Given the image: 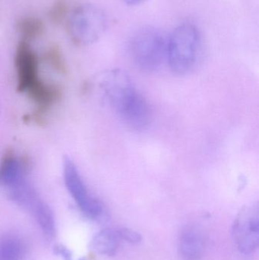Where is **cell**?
Listing matches in <instances>:
<instances>
[{
  "instance_id": "obj_1",
  "label": "cell",
  "mask_w": 259,
  "mask_h": 260,
  "mask_svg": "<svg viewBox=\"0 0 259 260\" xmlns=\"http://www.w3.org/2000/svg\"><path fill=\"white\" fill-rule=\"evenodd\" d=\"M98 86L108 105L126 126L135 130H143L149 126V105L124 71L105 72L99 78Z\"/></svg>"
},
{
  "instance_id": "obj_2",
  "label": "cell",
  "mask_w": 259,
  "mask_h": 260,
  "mask_svg": "<svg viewBox=\"0 0 259 260\" xmlns=\"http://www.w3.org/2000/svg\"><path fill=\"white\" fill-rule=\"evenodd\" d=\"M200 32L195 24H179L167 38V59L170 70L185 76L196 67L201 51Z\"/></svg>"
},
{
  "instance_id": "obj_3",
  "label": "cell",
  "mask_w": 259,
  "mask_h": 260,
  "mask_svg": "<svg viewBox=\"0 0 259 260\" xmlns=\"http://www.w3.org/2000/svg\"><path fill=\"white\" fill-rule=\"evenodd\" d=\"M129 48L132 60L140 70L155 71L167 56V38L159 29L144 26L135 32Z\"/></svg>"
},
{
  "instance_id": "obj_4",
  "label": "cell",
  "mask_w": 259,
  "mask_h": 260,
  "mask_svg": "<svg viewBox=\"0 0 259 260\" xmlns=\"http://www.w3.org/2000/svg\"><path fill=\"white\" fill-rule=\"evenodd\" d=\"M63 178L68 193L85 216L94 221L106 219L104 205L93 196L77 166L68 157L64 160Z\"/></svg>"
},
{
  "instance_id": "obj_5",
  "label": "cell",
  "mask_w": 259,
  "mask_h": 260,
  "mask_svg": "<svg viewBox=\"0 0 259 260\" xmlns=\"http://www.w3.org/2000/svg\"><path fill=\"white\" fill-rule=\"evenodd\" d=\"M15 64L20 90L31 94L40 103L50 102L53 98L51 91L40 79L38 57L27 41H22L18 44Z\"/></svg>"
},
{
  "instance_id": "obj_6",
  "label": "cell",
  "mask_w": 259,
  "mask_h": 260,
  "mask_svg": "<svg viewBox=\"0 0 259 260\" xmlns=\"http://www.w3.org/2000/svg\"><path fill=\"white\" fill-rule=\"evenodd\" d=\"M106 16L100 8L85 5L78 8L71 17L69 31L73 41L79 44L97 41L106 30Z\"/></svg>"
},
{
  "instance_id": "obj_7",
  "label": "cell",
  "mask_w": 259,
  "mask_h": 260,
  "mask_svg": "<svg viewBox=\"0 0 259 260\" xmlns=\"http://www.w3.org/2000/svg\"><path fill=\"white\" fill-rule=\"evenodd\" d=\"M232 237L240 253H255L259 245L258 203L248 205L240 210L233 224Z\"/></svg>"
},
{
  "instance_id": "obj_8",
  "label": "cell",
  "mask_w": 259,
  "mask_h": 260,
  "mask_svg": "<svg viewBox=\"0 0 259 260\" xmlns=\"http://www.w3.org/2000/svg\"><path fill=\"white\" fill-rule=\"evenodd\" d=\"M179 254L182 260H200L205 250V239L202 231L190 226L181 232L178 243Z\"/></svg>"
},
{
  "instance_id": "obj_9",
  "label": "cell",
  "mask_w": 259,
  "mask_h": 260,
  "mask_svg": "<svg viewBox=\"0 0 259 260\" xmlns=\"http://www.w3.org/2000/svg\"><path fill=\"white\" fill-rule=\"evenodd\" d=\"M120 242L117 229H102L93 237L89 249L97 254L112 256L117 253Z\"/></svg>"
},
{
  "instance_id": "obj_10",
  "label": "cell",
  "mask_w": 259,
  "mask_h": 260,
  "mask_svg": "<svg viewBox=\"0 0 259 260\" xmlns=\"http://www.w3.org/2000/svg\"><path fill=\"white\" fill-rule=\"evenodd\" d=\"M26 253L24 241L15 235H6L0 239V260H22Z\"/></svg>"
},
{
  "instance_id": "obj_11",
  "label": "cell",
  "mask_w": 259,
  "mask_h": 260,
  "mask_svg": "<svg viewBox=\"0 0 259 260\" xmlns=\"http://www.w3.org/2000/svg\"><path fill=\"white\" fill-rule=\"evenodd\" d=\"M32 215L34 216L45 238L49 240L54 239L56 235V220L53 210L49 205L43 201Z\"/></svg>"
},
{
  "instance_id": "obj_12",
  "label": "cell",
  "mask_w": 259,
  "mask_h": 260,
  "mask_svg": "<svg viewBox=\"0 0 259 260\" xmlns=\"http://www.w3.org/2000/svg\"><path fill=\"white\" fill-rule=\"evenodd\" d=\"M17 29L24 37V41L27 42L42 35L44 25L39 18L30 17L20 20L17 24Z\"/></svg>"
},
{
  "instance_id": "obj_13",
  "label": "cell",
  "mask_w": 259,
  "mask_h": 260,
  "mask_svg": "<svg viewBox=\"0 0 259 260\" xmlns=\"http://www.w3.org/2000/svg\"><path fill=\"white\" fill-rule=\"evenodd\" d=\"M68 6L64 0H59L55 3L50 12V18L55 24L62 22L68 13Z\"/></svg>"
},
{
  "instance_id": "obj_14",
  "label": "cell",
  "mask_w": 259,
  "mask_h": 260,
  "mask_svg": "<svg viewBox=\"0 0 259 260\" xmlns=\"http://www.w3.org/2000/svg\"><path fill=\"white\" fill-rule=\"evenodd\" d=\"M117 232L120 241H124L131 244H138L142 241V236L138 232L128 228L117 229Z\"/></svg>"
},
{
  "instance_id": "obj_15",
  "label": "cell",
  "mask_w": 259,
  "mask_h": 260,
  "mask_svg": "<svg viewBox=\"0 0 259 260\" xmlns=\"http://www.w3.org/2000/svg\"><path fill=\"white\" fill-rule=\"evenodd\" d=\"M53 252V254L63 260H74L72 251L64 244H55Z\"/></svg>"
},
{
  "instance_id": "obj_16",
  "label": "cell",
  "mask_w": 259,
  "mask_h": 260,
  "mask_svg": "<svg viewBox=\"0 0 259 260\" xmlns=\"http://www.w3.org/2000/svg\"><path fill=\"white\" fill-rule=\"evenodd\" d=\"M126 4L129 6H138V5L144 3L146 0H123Z\"/></svg>"
},
{
  "instance_id": "obj_17",
  "label": "cell",
  "mask_w": 259,
  "mask_h": 260,
  "mask_svg": "<svg viewBox=\"0 0 259 260\" xmlns=\"http://www.w3.org/2000/svg\"><path fill=\"white\" fill-rule=\"evenodd\" d=\"M78 260H88V259H87L86 258L82 257V258H80V259H79Z\"/></svg>"
}]
</instances>
